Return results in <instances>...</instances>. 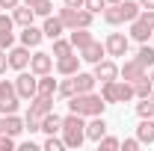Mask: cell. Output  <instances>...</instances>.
<instances>
[{
  "mask_svg": "<svg viewBox=\"0 0 154 151\" xmlns=\"http://www.w3.org/2000/svg\"><path fill=\"white\" fill-rule=\"evenodd\" d=\"M68 110L71 113H80L83 119H92V116H104L107 110V101L95 92H80V95H71L68 98Z\"/></svg>",
  "mask_w": 154,
  "mask_h": 151,
  "instance_id": "obj_1",
  "label": "cell"
},
{
  "mask_svg": "<svg viewBox=\"0 0 154 151\" xmlns=\"http://www.w3.org/2000/svg\"><path fill=\"white\" fill-rule=\"evenodd\" d=\"M62 142L65 148H80L86 142V122L80 113H68L62 119Z\"/></svg>",
  "mask_w": 154,
  "mask_h": 151,
  "instance_id": "obj_2",
  "label": "cell"
},
{
  "mask_svg": "<svg viewBox=\"0 0 154 151\" xmlns=\"http://www.w3.org/2000/svg\"><path fill=\"white\" fill-rule=\"evenodd\" d=\"M18 101L21 95L15 92V80H0V113H18Z\"/></svg>",
  "mask_w": 154,
  "mask_h": 151,
  "instance_id": "obj_3",
  "label": "cell"
},
{
  "mask_svg": "<svg viewBox=\"0 0 154 151\" xmlns=\"http://www.w3.org/2000/svg\"><path fill=\"white\" fill-rule=\"evenodd\" d=\"M15 92H18L24 101H30V98L38 92V77L33 74V71H30V74H27V71H18V77H15Z\"/></svg>",
  "mask_w": 154,
  "mask_h": 151,
  "instance_id": "obj_4",
  "label": "cell"
},
{
  "mask_svg": "<svg viewBox=\"0 0 154 151\" xmlns=\"http://www.w3.org/2000/svg\"><path fill=\"white\" fill-rule=\"evenodd\" d=\"M104 48H107V57H128L131 39L125 36V33H110L107 42H104Z\"/></svg>",
  "mask_w": 154,
  "mask_h": 151,
  "instance_id": "obj_5",
  "label": "cell"
},
{
  "mask_svg": "<svg viewBox=\"0 0 154 151\" xmlns=\"http://www.w3.org/2000/svg\"><path fill=\"white\" fill-rule=\"evenodd\" d=\"M30 71H33L36 77H42V74H51V71H54V54L36 51V54L30 57Z\"/></svg>",
  "mask_w": 154,
  "mask_h": 151,
  "instance_id": "obj_6",
  "label": "cell"
},
{
  "mask_svg": "<svg viewBox=\"0 0 154 151\" xmlns=\"http://www.w3.org/2000/svg\"><path fill=\"white\" fill-rule=\"evenodd\" d=\"M6 54H9V68H15V71H24L30 65V48L27 45H18V48L12 45Z\"/></svg>",
  "mask_w": 154,
  "mask_h": 151,
  "instance_id": "obj_7",
  "label": "cell"
},
{
  "mask_svg": "<svg viewBox=\"0 0 154 151\" xmlns=\"http://www.w3.org/2000/svg\"><path fill=\"white\" fill-rule=\"evenodd\" d=\"M145 74H148V68H145L142 62H136V59H128V62L119 68V77L128 80V83H136V80H142Z\"/></svg>",
  "mask_w": 154,
  "mask_h": 151,
  "instance_id": "obj_8",
  "label": "cell"
},
{
  "mask_svg": "<svg viewBox=\"0 0 154 151\" xmlns=\"http://www.w3.org/2000/svg\"><path fill=\"white\" fill-rule=\"evenodd\" d=\"M51 110H54V98L51 95H33L30 98V110H27L30 116H38L42 119V116H48Z\"/></svg>",
  "mask_w": 154,
  "mask_h": 151,
  "instance_id": "obj_9",
  "label": "cell"
},
{
  "mask_svg": "<svg viewBox=\"0 0 154 151\" xmlns=\"http://www.w3.org/2000/svg\"><path fill=\"white\" fill-rule=\"evenodd\" d=\"M104 57H107V48H104L101 42H95V39H92L86 48H80V59H83V62H92V65H95V62H101Z\"/></svg>",
  "mask_w": 154,
  "mask_h": 151,
  "instance_id": "obj_10",
  "label": "cell"
},
{
  "mask_svg": "<svg viewBox=\"0 0 154 151\" xmlns=\"http://www.w3.org/2000/svg\"><path fill=\"white\" fill-rule=\"evenodd\" d=\"M92 74H95L101 83H104V80H119V65H116L113 59L104 57L101 62H95V71H92Z\"/></svg>",
  "mask_w": 154,
  "mask_h": 151,
  "instance_id": "obj_11",
  "label": "cell"
},
{
  "mask_svg": "<svg viewBox=\"0 0 154 151\" xmlns=\"http://www.w3.org/2000/svg\"><path fill=\"white\" fill-rule=\"evenodd\" d=\"M71 80H74V95H80V92H95V83H98V77L95 74H86V71L71 74Z\"/></svg>",
  "mask_w": 154,
  "mask_h": 151,
  "instance_id": "obj_12",
  "label": "cell"
},
{
  "mask_svg": "<svg viewBox=\"0 0 154 151\" xmlns=\"http://www.w3.org/2000/svg\"><path fill=\"white\" fill-rule=\"evenodd\" d=\"M80 62H83V59L74 57V54L59 57V59H57V71H59L62 77H71V74H77V71H80Z\"/></svg>",
  "mask_w": 154,
  "mask_h": 151,
  "instance_id": "obj_13",
  "label": "cell"
},
{
  "mask_svg": "<svg viewBox=\"0 0 154 151\" xmlns=\"http://www.w3.org/2000/svg\"><path fill=\"white\" fill-rule=\"evenodd\" d=\"M12 21H15L18 27H30V24L36 21V12H33V6H27V3H18V6L12 9Z\"/></svg>",
  "mask_w": 154,
  "mask_h": 151,
  "instance_id": "obj_14",
  "label": "cell"
},
{
  "mask_svg": "<svg viewBox=\"0 0 154 151\" xmlns=\"http://www.w3.org/2000/svg\"><path fill=\"white\" fill-rule=\"evenodd\" d=\"M104 133H107V122H104V116H92V119L86 122V139L98 142Z\"/></svg>",
  "mask_w": 154,
  "mask_h": 151,
  "instance_id": "obj_15",
  "label": "cell"
},
{
  "mask_svg": "<svg viewBox=\"0 0 154 151\" xmlns=\"http://www.w3.org/2000/svg\"><path fill=\"white\" fill-rule=\"evenodd\" d=\"M42 33H45V39H51V42H54V39H59L62 33H65V24L59 21V15H57V18H54V15H48V18H45V27H42Z\"/></svg>",
  "mask_w": 154,
  "mask_h": 151,
  "instance_id": "obj_16",
  "label": "cell"
},
{
  "mask_svg": "<svg viewBox=\"0 0 154 151\" xmlns=\"http://www.w3.org/2000/svg\"><path fill=\"white\" fill-rule=\"evenodd\" d=\"M21 30H24V33H21V45H27V48H38V45H42L45 33H42L38 27L30 24V27H21Z\"/></svg>",
  "mask_w": 154,
  "mask_h": 151,
  "instance_id": "obj_17",
  "label": "cell"
},
{
  "mask_svg": "<svg viewBox=\"0 0 154 151\" xmlns=\"http://www.w3.org/2000/svg\"><path fill=\"white\" fill-rule=\"evenodd\" d=\"M151 27H148V24H142V21L136 18V21H131V39H134V42H139V45H142V42H151Z\"/></svg>",
  "mask_w": 154,
  "mask_h": 151,
  "instance_id": "obj_18",
  "label": "cell"
},
{
  "mask_svg": "<svg viewBox=\"0 0 154 151\" xmlns=\"http://www.w3.org/2000/svg\"><path fill=\"white\" fill-rule=\"evenodd\" d=\"M42 131L48 133V136H51V133H62V116H57L54 110L48 116H42Z\"/></svg>",
  "mask_w": 154,
  "mask_h": 151,
  "instance_id": "obj_19",
  "label": "cell"
},
{
  "mask_svg": "<svg viewBox=\"0 0 154 151\" xmlns=\"http://www.w3.org/2000/svg\"><path fill=\"white\" fill-rule=\"evenodd\" d=\"M3 133L21 136V133H24V119H18V113H9V116H3Z\"/></svg>",
  "mask_w": 154,
  "mask_h": 151,
  "instance_id": "obj_20",
  "label": "cell"
},
{
  "mask_svg": "<svg viewBox=\"0 0 154 151\" xmlns=\"http://www.w3.org/2000/svg\"><path fill=\"white\" fill-rule=\"evenodd\" d=\"M119 9H122V18L128 21V24L136 21V18H139V12H142L139 0H122V3H119Z\"/></svg>",
  "mask_w": 154,
  "mask_h": 151,
  "instance_id": "obj_21",
  "label": "cell"
},
{
  "mask_svg": "<svg viewBox=\"0 0 154 151\" xmlns=\"http://www.w3.org/2000/svg\"><path fill=\"white\" fill-rule=\"evenodd\" d=\"M92 39H95V36L89 33V27H74V30H71V39H68V42H71L77 51H80V48H86V45H89Z\"/></svg>",
  "mask_w": 154,
  "mask_h": 151,
  "instance_id": "obj_22",
  "label": "cell"
},
{
  "mask_svg": "<svg viewBox=\"0 0 154 151\" xmlns=\"http://www.w3.org/2000/svg\"><path fill=\"white\" fill-rule=\"evenodd\" d=\"M101 98L107 104H119V80H104L101 83Z\"/></svg>",
  "mask_w": 154,
  "mask_h": 151,
  "instance_id": "obj_23",
  "label": "cell"
},
{
  "mask_svg": "<svg viewBox=\"0 0 154 151\" xmlns=\"http://www.w3.org/2000/svg\"><path fill=\"white\" fill-rule=\"evenodd\" d=\"M136 139L139 142H154V119H142L139 122V128H136Z\"/></svg>",
  "mask_w": 154,
  "mask_h": 151,
  "instance_id": "obj_24",
  "label": "cell"
},
{
  "mask_svg": "<svg viewBox=\"0 0 154 151\" xmlns=\"http://www.w3.org/2000/svg\"><path fill=\"white\" fill-rule=\"evenodd\" d=\"M134 59H136V62H142L145 68H154V45H148V42H142Z\"/></svg>",
  "mask_w": 154,
  "mask_h": 151,
  "instance_id": "obj_25",
  "label": "cell"
},
{
  "mask_svg": "<svg viewBox=\"0 0 154 151\" xmlns=\"http://www.w3.org/2000/svg\"><path fill=\"white\" fill-rule=\"evenodd\" d=\"M57 86H59V80H54L51 74H42L38 77V92L36 95H51V98H54V95H57Z\"/></svg>",
  "mask_w": 154,
  "mask_h": 151,
  "instance_id": "obj_26",
  "label": "cell"
},
{
  "mask_svg": "<svg viewBox=\"0 0 154 151\" xmlns=\"http://www.w3.org/2000/svg\"><path fill=\"white\" fill-rule=\"evenodd\" d=\"M104 21L110 24V27H119L122 24V9H119V3H107V9H104Z\"/></svg>",
  "mask_w": 154,
  "mask_h": 151,
  "instance_id": "obj_27",
  "label": "cell"
},
{
  "mask_svg": "<svg viewBox=\"0 0 154 151\" xmlns=\"http://www.w3.org/2000/svg\"><path fill=\"white\" fill-rule=\"evenodd\" d=\"M68 54H74V45L68 42V39H54V59H59V57H68Z\"/></svg>",
  "mask_w": 154,
  "mask_h": 151,
  "instance_id": "obj_28",
  "label": "cell"
},
{
  "mask_svg": "<svg viewBox=\"0 0 154 151\" xmlns=\"http://www.w3.org/2000/svg\"><path fill=\"white\" fill-rule=\"evenodd\" d=\"M134 92H136V101H139V98H151V92H154V83L148 80V74L142 77V80H136V83H134Z\"/></svg>",
  "mask_w": 154,
  "mask_h": 151,
  "instance_id": "obj_29",
  "label": "cell"
},
{
  "mask_svg": "<svg viewBox=\"0 0 154 151\" xmlns=\"http://www.w3.org/2000/svg\"><path fill=\"white\" fill-rule=\"evenodd\" d=\"M59 21L65 24V30H74V27H77V9L62 6V9H59Z\"/></svg>",
  "mask_w": 154,
  "mask_h": 151,
  "instance_id": "obj_30",
  "label": "cell"
},
{
  "mask_svg": "<svg viewBox=\"0 0 154 151\" xmlns=\"http://www.w3.org/2000/svg\"><path fill=\"white\" fill-rule=\"evenodd\" d=\"M136 116H139V119H154V101H151V98H139Z\"/></svg>",
  "mask_w": 154,
  "mask_h": 151,
  "instance_id": "obj_31",
  "label": "cell"
},
{
  "mask_svg": "<svg viewBox=\"0 0 154 151\" xmlns=\"http://www.w3.org/2000/svg\"><path fill=\"white\" fill-rule=\"evenodd\" d=\"M136 92H134V83H128V80H119V101L122 104H128V101H134Z\"/></svg>",
  "mask_w": 154,
  "mask_h": 151,
  "instance_id": "obj_32",
  "label": "cell"
},
{
  "mask_svg": "<svg viewBox=\"0 0 154 151\" xmlns=\"http://www.w3.org/2000/svg\"><path fill=\"white\" fill-rule=\"evenodd\" d=\"M33 12H36L38 18H48V15L54 12V0H36V3H33Z\"/></svg>",
  "mask_w": 154,
  "mask_h": 151,
  "instance_id": "obj_33",
  "label": "cell"
},
{
  "mask_svg": "<svg viewBox=\"0 0 154 151\" xmlns=\"http://www.w3.org/2000/svg\"><path fill=\"white\" fill-rule=\"evenodd\" d=\"M57 95H59V98H65V101H68V98L74 95V80H71V77H65V80H59V86H57Z\"/></svg>",
  "mask_w": 154,
  "mask_h": 151,
  "instance_id": "obj_34",
  "label": "cell"
},
{
  "mask_svg": "<svg viewBox=\"0 0 154 151\" xmlns=\"http://www.w3.org/2000/svg\"><path fill=\"white\" fill-rule=\"evenodd\" d=\"M98 148L101 151H116V148H122V142H119L116 136H107V133H104V136L98 139Z\"/></svg>",
  "mask_w": 154,
  "mask_h": 151,
  "instance_id": "obj_35",
  "label": "cell"
},
{
  "mask_svg": "<svg viewBox=\"0 0 154 151\" xmlns=\"http://www.w3.org/2000/svg\"><path fill=\"white\" fill-rule=\"evenodd\" d=\"M24 131H30V133H36V131H42V119L38 116H24Z\"/></svg>",
  "mask_w": 154,
  "mask_h": 151,
  "instance_id": "obj_36",
  "label": "cell"
},
{
  "mask_svg": "<svg viewBox=\"0 0 154 151\" xmlns=\"http://www.w3.org/2000/svg\"><path fill=\"white\" fill-rule=\"evenodd\" d=\"M62 148H65V142L59 139L57 133H51V136L45 139V151H62Z\"/></svg>",
  "mask_w": 154,
  "mask_h": 151,
  "instance_id": "obj_37",
  "label": "cell"
},
{
  "mask_svg": "<svg viewBox=\"0 0 154 151\" xmlns=\"http://www.w3.org/2000/svg\"><path fill=\"white\" fill-rule=\"evenodd\" d=\"M83 9H89L92 15H98V12L107 9V0H83Z\"/></svg>",
  "mask_w": 154,
  "mask_h": 151,
  "instance_id": "obj_38",
  "label": "cell"
},
{
  "mask_svg": "<svg viewBox=\"0 0 154 151\" xmlns=\"http://www.w3.org/2000/svg\"><path fill=\"white\" fill-rule=\"evenodd\" d=\"M92 21H95V15L89 9H77V27H92Z\"/></svg>",
  "mask_w": 154,
  "mask_h": 151,
  "instance_id": "obj_39",
  "label": "cell"
},
{
  "mask_svg": "<svg viewBox=\"0 0 154 151\" xmlns=\"http://www.w3.org/2000/svg\"><path fill=\"white\" fill-rule=\"evenodd\" d=\"M12 148H15V136L0 131V151H12Z\"/></svg>",
  "mask_w": 154,
  "mask_h": 151,
  "instance_id": "obj_40",
  "label": "cell"
},
{
  "mask_svg": "<svg viewBox=\"0 0 154 151\" xmlns=\"http://www.w3.org/2000/svg\"><path fill=\"white\" fill-rule=\"evenodd\" d=\"M12 30H15L12 15H0V33H12Z\"/></svg>",
  "mask_w": 154,
  "mask_h": 151,
  "instance_id": "obj_41",
  "label": "cell"
},
{
  "mask_svg": "<svg viewBox=\"0 0 154 151\" xmlns=\"http://www.w3.org/2000/svg\"><path fill=\"white\" fill-rule=\"evenodd\" d=\"M12 45H15V33H0V48L3 51H9Z\"/></svg>",
  "mask_w": 154,
  "mask_h": 151,
  "instance_id": "obj_42",
  "label": "cell"
},
{
  "mask_svg": "<svg viewBox=\"0 0 154 151\" xmlns=\"http://www.w3.org/2000/svg\"><path fill=\"white\" fill-rule=\"evenodd\" d=\"M139 21L148 24V27L154 30V9H142V12H139Z\"/></svg>",
  "mask_w": 154,
  "mask_h": 151,
  "instance_id": "obj_43",
  "label": "cell"
},
{
  "mask_svg": "<svg viewBox=\"0 0 154 151\" xmlns=\"http://www.w3.org/2000/svg\"><path fill=\"white\" fill-rule=\"evenodd\" d=\"M6 68H9V54L0 48V74H6Z\"/></svg>",
  "mask_w": 154,
  "mask_h": 151,
  "instance_id": "obj_44",
  "label": "cell"
},
{
  "mask_svg": "<svg viewBox=\"0 0 154 151\" xmlns=\"http://www.w3.org/2000/svg\"><path fill=\"white\" fill-rule=\"evenodd\" d=\"M139 145H142L139 139H125V142H122V148H125V151H136Z\"/></svg>",
  "mask_w": 154,
  "mask_h": 151,
  "instance_id": "obj_45",
  "label": "cell"
},
{
  "mask_svg": "<svg viewBox=\"0 0 154 151\" xmlns=\"http://www.w3.org/2000/svg\"><path fill=\"white\" fill-rule=\"evenodd\" d=\"M18 3H21V0H0V6H3V9H15Z\"/></svg>",
  "mask_w": 154,
  "mask_h": 151,
  "instance_id": "obj_46",
  "label": "cell"
},
{
  "mask_svg": "<svg viewBox=\"0 0 154 151\" xmlns=\"http://www.w3.org/2000/svg\"><path fill=\"white\" fill-rule=\"evenodd\" d=\"M65 6H71V9H83V0H62Z\"/></svg>",
  "mask_w": 154,
  "mask_h": 151,
  "instance_id": "obj_47",
  "label": "cell"
},
{
  "mask_svg": "<svg viewBox=\"0 0 154 151\" xmlns=\"http://www.w3.org/2000/svg\"><path fill=\"white\" fill-rule=\"evenodd\" d=\"M139 6L142 9H154V0H139Z\"/></svg>",
  "mask_w": 154,
  "mask_h": 151,
  "instance_id": "obj_48",
  "label": "cell"
},
{
  "mask_svg": "<svg viewBox=\"0 0 154 151\" xmlns=\"http://www.w3.org/2000/svg\"><path fill=\"white\" fill-rule=\"evenodd\" d=\"M21 3H27V6H33V3H36V0H21Z\"/></svg>",
  "mask_w": 154,
  "mask_h": 151,
  "instance_id": "obj_49",
  "label": "cell"
},
{
  "mask_svg": "<svg viewBox=\"0 0 154 151\" xmlns=\"http://www.w3.org/2000/svg\"><path fill=\"white\" fill-rule=\"evenodd\" d=\"M148 80H151V83H154V68H151V74H148Z\"/></svg>",
  "mask_w": 154,
  "mask_h": 151,
  "instance_id": "obj_50",
  "label": "cell"
},
{
  "mask_svg": "<svg viewBox=\"0 0 154 151\" xmlns=\"http://www.w3.org/2000/svg\"><path fill=\"white\" fill-rule=\"evenodd\" d=\"M107 3H122V0H107Z\"/></svg>",
  "mask_w": 154,
  "mask_h": 151,
  "instance_id": "obj_51",
  "label": "cell"
},
{
  "mask_svg": "<svg viewBox=\"0 0 154 151\" xmlns=\"http://www.w3.org/2000/svg\"><path fill=\"white\" fill-rule=\"evenodd\" d=\"M0 131H3V119H0Z\"/></svg>",
  "mask_w": 154,
  "mask_h": 151,
  "instance_id": "obj_52",
  "label": "cell"
},
{
  "mask_svg": "<svg viewBox=\"0 0 154 151\" xmlns=\"http://www.w3.org/2000/svg\"><path fill=\"white\" fill-rule=\"evenodd\" d=\"M151 45H154V33H151Z\"/></svg>",
  "mask_w": 154,
  "mask_h": 151,
  "instance_id": "obj_53",
  "label": "cell"
},
{
  "mask_svg": "<svg viewBox=\"0 0 154 151\" xmlns=\"http://www.w3.org/2000/svg\"><path fill=\"white\" fill-rule=\"evenodd\" d=\"M151 101H154V92H151Z\"/></svg>",
  "mask_w": 154,
  "mask_h": 151,
  "instance_id": "obj_54",
  "label": "cell"
}]
</instances>
